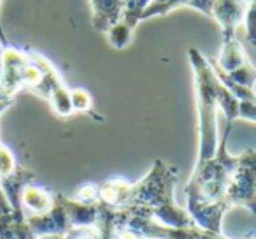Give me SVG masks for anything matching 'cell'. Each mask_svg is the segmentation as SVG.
Segmentation results:
<instances>
[{"instance_id": "6da1fadb", "label": "cell", "mask_w": 256, "mask_h": 239, "mask_svg": "<svg viewBox=\"0 0 256 239\" xmlns=\"http://www.w3.org/2000/svg\"><path fill=\"white\" fill-rule=\"evenodd\" d=\"M179 169L165 160H154L151 171L132 183V193L126 211L151 218L167 227L188 228L193 227V220L184 207L174 199V188L178 183Z\"/></svg>"}, {"instance_id": "7a4b0ae2", "label": "cell", "mask_w": 256, "mask_h": 239, "mask_svg": "<svg viewBox=\"0 0 256 239\" xmlns=\"http://www.w3.org/2000/svg\"><path fill=\"white\" fill-rule=\"evenodd\" d=\"M190 65L193 71L195 83L196 116H198V158L207 160L218 150L220 136H218V109H220V93L223 83L214 72L212 62L204 57L202 51L190 48Z\"/></svg>"}, {"instance_id": "3957f363", "label": "cell", "mask_w": 256, "mask_h": 239, "mask_svg": "<svg viewBox=\"0 0 256 239\" xmlns=\"http://www.w3.org/2000/svg\"><path fill=\"white\" fill-rule=\"evenodd\" d=\"M232 127L234 123L226 122V129L212 157L207 160H196L192 178L184 188L186 199L218 202L226 197L228 183L238 162V155H232L228 151V137H230Z\"/></svg>"}, {"instance_id": "277c9868", "label": "cell", "mask_w": 256, "mask_h": 239, "mask_svg": "<svg viewBox=\"0 0 256 239\" xmlns=\"http://www.w3.org/2000/svg\"><path fill=\"white\" fill-rule=\"evenodd\" d=\"M226 200L232 207L240 206L256 214V150L252 148L238 155L226 188Z\"/></svg>"}, {"instance_id": "5b68a950", "label": "cell", "mask_w": 256, "mask_h": 239, "mask_svg": "<svg viewBox=\"0 0 256 239\" xmlns=\"http://www.w3.org/2000/svg\"><path fill=\"white\" fill-rule=\"evenodd\" d=\"M186 211L192 216L193 223L204 230L216 232V234H224L223 232V216L226 211L232 209L230 202L224 197L218 202H204V200L186 199Z\"/></svg>"}, {"instance_id": "8992f818", "label": "cell", "mask_w": 256, "mask_h": 239, "mask_svg": "<svg viewBox=\"0 0 256 239\" xmlns=\"http://www.w3.org/2000/svg\"><path fill=\"white\" fill-rule=\"evenodd\" d=\"M30 228L36 234V237H42V235H67L72 230V225L68 221V216L65 213V207L58 200L56 193H54V204L50 211L42 214H30L26 216Z\"/></svg>"}, {"instance_id": "52a82bcc", "label": "cell", "mask_w": 256, "mask_h": 239, "mask_svg": "<svg viewBox=\"0 0 256 239\" xmlns=\"http://www.w3.org/2000/svg\"><path fill=\"white\" fill-rule=\"evenodd\" d=\"M248 9V2L246 0H216L212 6V15L221 27V34L223 39H230L235 37L237 29L244 23V15Z\"/></svg>"}, {"instance_id": "ba28073f", "label": "cell", "mask_w": 256, "mask_h": 239, "mask_svg": "<svg viewBox=\"0 0 256 239\" xmlns=\"http://www.w3.org/2000/svg\"><path fill=\"white\" fill-rule=\"evenodd\" d=\"M56 197L62 206L65 207L72 228H95L96 220H98V202L82 204L76 199H68L62 193H56Z\"/></svg>"}, {"instance_id": "9c48e42d", "label": "cell", "mask_w": 256, "mask_h": 239, "mask_svg": "<svg viewBox=\"0 0 256 239\" xmlns=\"http://www.w3.org/2000/svg\"><path fill=\"white\" fill-rule=\"evenodd\" d=\"M93 29L106 34L123 16L124 0H90Z\"/></svg>"}, {"instance_id": "30bf717a", "label": "cell", "mask_w": 256, "mask_h": 239, "mask_svg": "<svg viewBox=\"0 0 256 239\" xmlns=\"http://www.w3.org/2000/svg\"><path fill=\"white\" fill-rule=\"evenodd\" d=\"M22 209L26 216L30 214H42L50 211L54 204V193L50 188L36 183H28L22 192Z\"/></svg>"}, {"instance_id": "8fae6325", "label": "cell", "mask_w": 256, "mask_h": 239, "mask_svg": "<svg viewBox=\"0 0 256 239\" xmlns=\"http://www.w3.org/2000/svg\"><path fill=\"white\" fill-rule=\"evenodd\" d=\"M132 183L124 178H110L98 188V200L116 209H124L130 202Z\"/></svg>"}, {"instance_id": "7c38bea8", "label": "cell", "mask_w": 256, "mask_h": 239, "mask_svg": "<svg viewBox=\"0 0 256 239\" xmlns=\"http://www.w3.org/2000/svg\"><path fill=\"white\" fill-rule=\"evenodd\" d=\"M0 239H37L26 221V214L12 211L0 214Z\"/></svg>"}, {"instance_id": "4fadbf2b", "label": "cell", "mask_w": 256, "mask_h": 239, "mask_svg": "<svg viewBox=\"0 0 256 239\" xmlns=\"http://www.w3.org/2000/svg\"><path fill=\"white\" fill-rule=\"evenodd\" d=\"M249 57L246 53L244 46L237 41V37H230V39H223L220 50V57H218L216 65L224 72H232L238 69L240 65L248 64Z\"/></svg>"}, {"instance_id": "5bb4252c", "label": "cell", "mask_w": 256, "mask_h": 239, "mask_svg": "<svg viewBox=\"0 0 256 239\" xmlns=\"http://www.w3.org/2000/svg\"><path fill=\"white\" fill-rule=\"evenodd\" d=\"M212 67H214V71H216V74L221 76V78L228 79V81L235 83V85H238V86H244V88L254 90V86H256V67L252 65L251 60H249L248 64L240 65L238 69H235V71H232V72L221 71V69L216 65V62H212Z\"/></svg>"}, {"instance_id": "9a60e30c", "label": "cell", "mask_w": 256, "mask_h": 239, "mask_svg": "<svg viewBox=\"0 0 256 239\" xmlns=\"http://www.w3.org/2000/svg\"><path fill=\"white\" fill-rule=\"evenodd\" d=\"M134 30H136V29H132V27L126 25L123 20H120V22L114 23V25L107 30L106 37H107V41H109V44L112 48H116V50H124L128 44L132 43Z\"/></svg>"}, {"instance_id": "2e32d148", "label": "cell", "mask_w": 256, "mask_h": 239, "mask_svg": "<svg viewBox=\"0 0 256 239\" xmlns=\"http://www.w3.org/2000/svg\"><path fill=\"white\" fill-rule=\"evenodd\" d=\"M48 102L51 104L54 113L60 114V116H70V114H74L72 100H70V88L67 85H62L56 90H53Z\"/></svg>"}, {"instance_id": "e0dca14e", "label": "cell", "mask_w": 256, "mask_h": 239, "mask_svg": "<svg viewBox=\"0 0 256 239\" xmlns=\"http://www.w3.org/2000/svg\"><path fill=\"white\" fill-rule=\"evenodd\" d=\"M190 4V0H151L148 9L142 15V22L144 20L154 18V16H165L168 13L176 11L179 8H184Z\"/></svg>"}, {"instance_id": "ac0fdd59", "label": "cell", "mask_w": 256, "mask_h": 239, "mask_svg": "<svg viewBox=\"0 0 256 239\" xmlns=\"http://www.w3.org/2000/svg\"><path fill=\"white\" fill-rule=\"evenodd\" d=\"M150 2L151 0H124L121 20L132 29H137V25L142 22V15L148 9V6H150Z\"/></svg>"}, {"instance_id": "d6986e66", "label": "cell", "mask_w": 256, "mask_h": 239, "mask_svg": "<svg viewBox=\"0 0 256 239\" xmlns=\"http://www.w3.org/2000/svg\"><path fill=\"white\" fill-rule=\"evenodd\" d=\"M70 100L74 113H93V97L84 88H70Z\"/></svg>"}, {"instance_id": "ffe728a7", "label": "cell", "mask_w": 256, "mask_h": 239, "mask_svg": "<svg viewBox=\"0 0 256 239\" xmlns=\"http://www.w3.org/2000/svg\"><path fill=\"white\" fill-rule=\"evenodd\" d=\"M244 27H246V41L248 44L256 48V0H251L248 4L244 15Z\"/></svg>"}, {"instance_id": "44dd1931", "label": "cell", "mask_w": 256, "mask_h": 239, "mask_svg": "<svg viewBox=\"0 0 256 239\" xmlns=\"http://www.w3.org/2000/svg\"><path fill=\"white\" fill-rule=\"evenodd\" d=\"M98 188L100 185H95V183H84L76 190L74 199L82 204H96L98 202Z\"/></svg>"}, {"instance_id": "7402d4cb", "label": "cell", "mask_w": 256, "mask_h": 239, "mask_svg": "<svg viewBox=\"0 0 256 239\" xmlns=\"http://www.w3.org/2000/svg\"><path fill=\"white\" fill-rule=\"evenodd\" d=\"M67 239H100V235L95 228H72Z\"/></svg>"}, {"instance_id": "603a6c76", "label": "cell", "mask_w": 256, "mask_h": 239, "mask_svg": "<svg viewBox=\"0 0 256 239\" xmlns=\"http://www.w3.org/2000/svg\"><path fill=\"white\" fill-rule=\"evenodd\" d=\"M214 2H216V0H190L188 8H193V9H196V11L204 13V15L210 16L212 15Z\"/></svg>"}, {"instance_id": "cb8c5ba5", "label": "cell", "mask_w": 256, "mask_h": 239, "mask_svg": "<svg viewBox=\"0 0 256 239\" xmlns=\"http://www.w3.org/2000/svg\"><path fill=\"white\" fill-rule=\"evenodd\" d=\"M12 206L9 204L8 197H6L4 190H2V186H0V214H8V213H12Z\"/></svg>"}, {"instance_id": "d4e9b609", "label": "cell", "mask_w": 256, "mask_h": 239, "mask_svg": "<svg viewBox=\"0 0 256 239\" xmlns=\"http://www.w3.org/2000/svg\"><path fill=\"white\" fill-rule=\"evenodd\" d=\"M116 239H144V237L139 232L132 230V228H123V230L116 235Z\"/></svg>"}, {"instance_id": "484cf974", "label": "cell", "mask_w": 256, "mask_h": 239, "mask_svg": "<svg viewBox=\"0 0 256 239\" xmlns=\"http://www.w3.org/2000/svg\"><path fill=\"white\" fill-rule=\"evenodd\" d=\"M14 104V99H9V97H0V114L6 113L9 107Z\"/></svg>"}, {"instance_id": "4316f807", "label": "cell", "mask_w": 256, "mask_h": 239, "mask_svg": "<svg viewBox=\"0 0 256 239\" xmlns=\"http://www.w3.org/2000/svg\"><path fill=\"white\" fill-rule=\"evenodd\" d=\"M0 2H2V0H0ZM0 44H2V48L9 44L8 37H6V32H4V27H2V20H0Z\"/></svg>"}, {"instance_id": "83f0119b", "label": "cell", "mask_w": 256, "mask_h": 239, "mask_svg": "<svg viewBox=\"0 0 256 239\" xmlns=\"http://www.w3.org/2000/svg\"><path fill=\"white\" fill-rule=\"evenodd\" d=\"M37 239H67V235L54 234V235H42V237H37Z\"/></svg>"}, {"instance_id": "f1b7e54d", "label": "cell", "mask_w": 256, "mask_h": 239, "mask_svg": "<svg viewBox=\"0 0 256 239\" xmlns=\"http://www.w3.org/2000/svg\"><path fill=\"white\" fill-rule=\"evenodd\" d=\"M244 239H256V234H248Z\"/></svg>"}, {"instance_id": "f546056e", "label": "cell", "mask_w": 256, "mask_h": 239, "mask_svg": "<svg viewBox=\"0 0 256 239\" xmlns=\"http://www.w3.org/2000/svg\"><path fill=\"white\" fill-rule=\"evenodd\" d=\"M220 239H230V237H226L224 234H221V235H220Z\"/></svg>"}]
</instances>
